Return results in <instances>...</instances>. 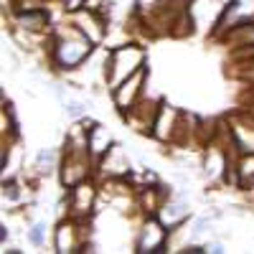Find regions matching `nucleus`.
I'll return each mask as SVG.
<instances>
[{
    "instance_id": "nucleus-4",
    "label": "nucleus",
    "mask_w": 254,
    "mask_h": 254,
    "mask_svg": "<svg viewBox=\"0 0 254 254\" xmlns=\"http://www.w3.org/2000/svg\"><path fill=\"white\" fill-rule=\"evenodd\" d=\"M165 239H168V229L158 219H147L140 231V239H137V252L160 254V252H165Z\"/></svg>"
},
{
    "instance_id": "nucleus-16",
    "label": "nucleus",
    "mask_w": 254,
    "mask_h": 254,
    "mask_svg": "<svg viewBox=\"0 0 254 254\" xmlns=\"http://www.w3.org/2000/svg\"><path fill=\"white\" fill-rule=\"evenodd\" d=\"M66 112L74 115V117H79V115H84V104L81 102H66Z\"/></svg>"
},
{
    "instance_id": "nucleus-8",
    "label": "nucleus",
    "mask_w": 254,
    "mask_h": 254,
    "mask_svg": "<svg viewBox=\"0 0 254 254\" xmlns=\"http://www.w3.org/2000/svg\"><path fill=\"white\" fill-rule=\"evenodd\" d=\"M92 203H94V188L89 186V183H76L74 188H71V208H74V214H79V216H87L89 214V208H92Z\"/></svg>"
},
{
    "instance_id": "nucleus-3",
    "label": "nucleus",
    "mask_w": 254,
    "mask_h": 254,
    "mask_svg": "<svg viewBox=\"0 0 254 254\" xmlns=\"http://www.w3.org/2000/svg\"><path fill=\"white\" fill-rule=\"evenodd\" d=\"M224 8L226 5H221L219 0H193L188 5L186 15H188V23L196 31H211L214 26H219V18H221Z\"/></svg>"
},
{
    "instance_id": "nucleus-11",
    "label": "nucleus",
    "mask_w": 254,
    "mask_h": 254,
    "mask_svg": "<svg viewBox=\"0 0 254 254\" xmlns=\"http://www.w3.org/2000/svg\"><path fill=\"white\" fill-rule=\"evenodd\" d=\"M76 226L71 221H64L56 229V252H76Z\"/></svg>"
},
{
    "instance_id": "nucleus-12",
    "label": "nucleus",
    "mask_w": 254,
    "mask_h": 254,
    "mask_svg": "<svg viewBox=\"0 0 254 254\" xmlns=\"http://www.w3.org/2000/svg\"><path fill=\"white\" fill-rule=\"evenodd\" d=\"M51 163H54V153H51V150H41V153H38V158H36V165L41 168V171H46L44 165H51Z\"/></svg>"
},
{
    "instance_id": "nucleus-10",
    "label": "nucleus",
    "mask_w": 254,
    "mask_h": 254,
    "mask_svg": "<svg viewBox=\"0 0 254 254\" xmlns=\"http://www.w3.org/2000/svg\"><path fill=\"white\" fill-rule=\"evenodd\" d=\"M18 26L23 31H44L49 26V13L41 8H26L18 15Z\"/></svg>"
},
{
    "instance_id": "nucleus-1",
    "label": "nucleus",
    "mask_w": 254,
    "mask_h": 254,
    "mask_svg": "<svg viewBox=\"0 0 254 254\" xmlns=\"http://www.w3.org/2000/svg\"><path fill=\"white\" fill-rule=\"evenodd\" d=\"M94 44L89 41V36L84 33L81 28H74V26H66V31H64L56 44H54V61L59 69H76L81 66L84 61L89 59Z\"/></svg>"
},
{
    "instance_id": "nucleus-2",
    "label": "nucleus",
    "mask_w": 254,
    "mask_h": 254,
    "mask_svg": "<svg viewBox=\"0 0 254 254\" xmlns=\"http://www.w3.org/2000/svg\"><path fill=\"white\" fill-rule=\"evenodd\" d=\"M142 61H145V51L140 46H115L110 51V61H107V69H104V76L110 81V89L120 87V84L132 76L135 71L142 69Z\"/></svg>"
},
{
    "instance_id": "nucleus-15",
    "label": "nucleus",
    "mask_w": 254,
    "mask_h": 254,
    "mask_svg": "<svg viewBox=\"0 0 254 254\" xmlns=\"http://www.w3.org/2000/svg\"><path fill=\"white\" fill-rule=\"evenodd\" d=\"M61 3H64V8H66V10L76 13V10L84 8V3H89V0H61Z\"/></svg>"
},
{
    "instance_id": "nucleus-9",
    "label": "nucleus",
    "mask_w": 254,
    "mask_h": 254,
    "mask_svg": "<svg viewBox=\"0 0 254 254\" xmlns=\"http://www.w3.org/2000/svg\"><path fill=\"white\" fill-rule=\"evenodd\" d=\"M87 147H89V153L97 158V155H104L112 147V137L110 132L104 130L102 125H92L89 130H87Z\"/></svg>"
},
{
    "instance_id": "nucleus-7",
    "label": "nucleus",
    "mask_w": 254,
    "mask_h": 254,
    "mask_svg": "<svg viewBox=\"0 0 254 254\" xmlns=\"http://www.w3.org/2000/svg\"><path fill=\"white\" fill-rule=\"evenodd\" d=\"M102 168L107 176L120 178V176H127V171H130V160H127V155L122 153L120 145H112L110 150L102 155Z\"/></svg>"
},
{
    "instance_id": "nucleus-14",
    "label": "nucleus",
    "mask_w": 254,
    "mask_h": 254,
    "mask_svg": "<svg viewBox=\"0 0 254 254\" xmlns=\"http://www.w3.org/2000/svg\"><path fill=\"white\" fill-rule=\"evenodd\" d=\"M3 196L5 198H10V201H15L20 193H18V186L13 183V181H8V183H3Z\"/></svg>"
},
{
    "instance_id": "nucleus-6",
    "label": "nucleus",
    "mask_w": 254,
    "mask_h": 254,
    "mask_svg": "<svg viewBox=\"0 0 254 254\" xmlns=\"http://www.w3.org/2000/svg\"><path fill=\"white\" fill-rule=\"evenodd\" d=\"M186 219H188V206H186L183 201H168V203H163V206L158 208V221H160L168 231L176 229V226H181Z\"/></svg>"
},
{
    "instance_id": "nucleus-5",
    "label": "nucleus",
    "mask_w": 254,
    "mask_h": 254,
    "mask_svg": "<svg viewBox=\"0 0 254 254\" xmlns=\"http://www.w3.org/2000/svg\"><path fill=\"white\" fill-rule=\"evenodd\" d=\"M145 81V69H140V71H135L132 76H127L120 87H115L112 89V97H115V104L120 110H127L130 112L135 104H137V97L142 94V87L140 84Z\"/></svg>"
},
{
    "instance_id": "nucleus-13",
    "label": "nucleus",
    "mask_w": 254,
    "mask_h": 254,
    "mask_svg": "<svg viewBox=\"0 0 254 254\" xmlns=\"http://www.w3.org/2000/svg\"><path fill=\"white\" fill-rule=\"evenodd\" d=\"M44 229H46L44 224H36V226L31 229V234H28V237H31L33 244H44Z\"/></svg>"
}]
</instances>
